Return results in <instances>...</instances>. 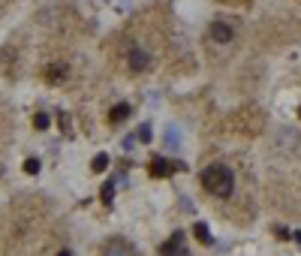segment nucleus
<instances>
[{
	"instance_id": "obj_1",
	"label": "nucleus",
	"mask_w": 301,
	"mask_h": 256,
	"mask_svg": "<svg viewBox=\"0 0 301 256\" xmlns=\"http://www.w3.org/2000/svg\"><path fill=\"white\" fill-rule=\"evenodd\" d=\"M202 187L211 193V196H217V199H226V196H232L235 190V175L229 166H223V163H211L208 169H202Z\"/></svg>"
},
{
	"instance_id": "obj_2",
	"label": "nucleus",
	"mask_w": 301,
	"mask_h": 256,
	"mask_svg": "<svg viewBox=\"0 0 301 256\" xmlns=\"http://www.w3.org/2000/svg\"><path fill=\"white\" fill-rule=\"evenodd\" d=\"M208 39H214V42H220V45H229V42L235 39V28L232 24H226V21H211Z\"/></svg>"
},
{
	"instance_id": "obj_3",
	"label": "nucleus",
	"mask_w": 301,
	"mask_h": 256,
	"mask_svg": "<svg viewBox=\"0 0 301 256\" xmlns=\"http://www.w3.org/2000/svg\"><path fill=\"white\" fill-rule=\"evenodd\" d=\"M102 256H133V247H130L124 238H112V241L102 247Z\"/></svg>"
},
{
	"instance_id": "obj_4",
	"label": "nucleus",
	"mask_w": 301,
	"mask_h": 256,
	"mask_svg": "<svg viewBox=\"0 0 301 256\" xmlns=\"http://www.w3.org/2000/svg\"><path fill=\"white\" fill-rule=\"evenodd\" d=\"M127 64H130L133 72H142V69H148L151 61H148V55H145L142 48H130V52H127Z\"/></svg>"
},
{
	"instance_id": "obj_5",
	"label": "nucleus",
	"mask_w": 301,
	"mask_h": 256,
	"mask_svg": "<svg viewBox=\"0 0 301 256\" xmlns=\"http://www.w3.org/2000/svg\"><path fill=\"white\" fill-rule=\"evenodd\" d=\"M67 72H69V66L61 64V61H58V64H48L45 66V82H48V85H58V82L67 79Z\"/></svg>"
},
{
	"instance_id": "obj_6",
	"label": "nucleus",
	"mask_w": 301,
	"mask_h": 256,
	"mask_svg": "<svg viewBox=\"0 0 301 256\" xmlns=\"http://www.w3.org/2000/svg\"><path fill=\"white\" fill-rule=\"evenodd\" d=\"M181 244H184V235H181V232H175V235H172V241L163 244V250H160V253H163V256H187L184 250H181Z\"/></svg>"
},
{
	"instance_id": "obj_7",
	"label": "nucleus",
	"mask_w": 301,
	"mask_h": 256,
	"mask_svg": "<svg viewBox=\"0 0 301 256\" xmlns=\"http://www.w3.org/2000/svg\"><path fill=\"white\" fill-rule=\"evenodd\" d=\"M151 175H154V178H166V175H172V163L163 160V157H154V160H151Z\"/></svg>"
},
{
	"instance_id": "obj_8",
	"label": "nucleus",
	"mask_w": 301,
	"mask_h": 256,
	"mask_svg": "<svg viewBox=\"0 0 301 256\" xmlns=\"http://www.w3.org/2000/svg\"><path fill=\"white\" fill-rule=\"evenodd\" d=\"M127 118H130V106H127V103H118V106L112 109V115H108L112 124H121V121H127Z\"/></svg>"
},
{
	"instance_id": "obj_9",
	"label": "nucleus",
	"mask_w": 301,
	"mask_h": 256,
	"mask_svg": "<svg viewBox=\"0 0 301 256\" xmlns=\"http://www.w3.org/2000/svg\"><path fill=\"white\" fill-rule=\"evenodd\" d=\"M193 235H196V241H202V244H208V247H211V244H214V238H211V232H208V226L202 223H193Z\"/></svg>"
},
{
	"instance_id": "obj_10",
	"label": "nucleus",
	"mask_w": 301,
	"mask_h": 256,
	"mask_svg": "<svg viewBox=\"0 0 301 256\" xmlns=\"http://www.w3.org/2000/svg\"><path fill=\"white\" fill-rule=\"evenodd\" d=\"M91 169H94V172H105V169H108V154H97V157L91 160Z\"/></svg>"
},
{
	"instance_id": "obj_11",
	"label": "nucleus",
	"mask_w": 301,
	"mask_h": 256,
	"mask_svg": "<svg viewBox=\"0 0 301 256\" xmlns=\"http://www.w3.org/2000/svg\"><path fill=\"white\" fill-rule=\"evenodd\" d=\"M34 127L36 130H48V127H51V118H48L45 112H36V115H34Z\"/></svg>"
},
{
	"instance_id": "obj_12",
	"label": "nucleus",
	"mask_w": 301,
	"mask_h": 256,
	"mask_svg": "<svg viewBox=\"0 0 301 256\" xmlns=\"http://www.w3.org/2000/svg\"><path fill=\"white\" fill-rule=\"evenodd\" d=\"M115 184H118V181H105V187H102V202H105V205H112V196H115Z\"/></svg>"
},
{
	"instance_id": "obj_13",
	"label": "nucleus",
	"mask_w": 301,
	"mask_h": 256,
	"mask_svg": "<svg viewBox=\"0 0 301 256\" xmlns=\"http://www.w3.org/2000/svg\"><path fill=\"white\" fill-rule=\"evenodd\" d=\"M135 139H139V142H151V127H148V124H142V127L135 130Z\"/></svg>"
},
{
	"instance_id": "obj_14",
	"label": "nucleus",
	"mask_w": 301,
	"mask_h": 256,
	"mask_svg": "<svg viewBox=\"0 0 301 256\" xmlns=\"http://www.w3.org/2000/svg\"><path fill=\"white\" fill-rule=\"evenodd\" d=\"M24 172H28V175H36V172H39V160H36V157L24 160Z\"/></svg>"
},
{
	"instance_id": "obj_15",
	"label": "nucleus",
	"mask_w": 301,
	"mask_h": 256,
	"mask_svg": "<svg viewBox=\"0 0 301 256\" xmlns=\"http://www.w3.org/2000/svg\"><path fill=\"white\" fill-rule=\"evenodd\" d=\"M61 127H64V133L69 136V118H67V115H61Z\"/></svg>"
},
{
	"instance_id": "obj_16",
	"label": "nucleus",
	"mask_w": 301,
	"mask_h": 256,
	"mask_svg": "<svg viewBox=\"0 0 301 256\" xmlns=\"http://www.w3.org/2000/svg\"><path fill=\"white\" fill-rule=\"evenodd\" d=\"M58 256H72V253H69V250H61V253H58Z\"/></svg>"
},
{
	"instance_id": "obj_17",
	"label": "nucleus",
	"mask_w": 301,
	"mask_h": 256,
	"mask_svg": "<svg viewBox=\"0 0 301 256\" xmlns=\"http://www.w3.org/2000/svg\"><path fill=\"white\" fill-rule=\"evenodd\" d=\"M298 118H301V109H298Z\"/></svg>"
}]
</instances>
